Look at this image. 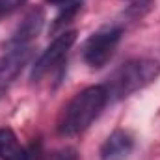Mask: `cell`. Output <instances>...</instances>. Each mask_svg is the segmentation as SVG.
<instances>
[{
	"instance_id": "ba28073f",
	"label": "cell",
	"mask_w": 160,
	"mask_h": 160,
	"mask_svg": "<svg viewBox=\"0 0 160 160\" xmlns=\"http://www.w3.org/2000/svg\"><path fill=\"white\" fill-rule=\"evenodd\" d=\"M0 158L2 160H30L28 151L19 143L11 128H0Z\"/></svg>"
},
{
	"instance_id": "3957f363",
	"label": "cell",
	"mask_w": 160,
	"mask_h": 160,
	"mask_svg": "<svg viewBox=\"0 0 160 160\" xmlns=\"http://www.w3.org/2000/svg\"><path fill=\"white\" fill-rule=\"evenodd\" d=\"M121 36H123V28L119 24H106L99 28L84 43V48H82L84 62L95 69L106 65L119 45Z\"/></svg>"
},
{
	"instance_id": "277c9868",
	"label": "cell",
	"mask_w": 160,
	"mask_h": 160,
	"mask_svg": "<svg viewBox=\"0 0 160 160\" xmlns=\"http://www.w3.org/2000/svg\"><path fill=\"white\" fill-rule=\"evenodd\" d=\"M75 41H77V30H63L60 36H56L54 41L43 50V54H41L39 58L36 60V63L32 65V75H30V78L34 80V82H38L41 77H45L48 71H52L65 56H67V52H69V48L75 45Z\"/></svg>"
},
{
	"instance_id": "30bf717a",
	"label": "cell",
	"mask_w": 160,
	"mask_h": 160,
	"mask_svg": "<svg viewBox=\"0 0 160 160\" xmlns=\"http://www.w3.org/2000/svg\"><path fill=\"white\" fill-rule=\"evenodd\" d=\"M22 4H26V0H0V19L6 15H11Z\"/></svg>"
},
{
	"instance_id": "5b68a950",
	"label": "cell",
	"mask_w": 160,
	"mask_h": 160,
	"mask_svg": "<svg viewBox=\"0 0 160 160\" xmlns=\"http://www.w3.org/2000/svg\"><path fill=\"white\" fill-rule=\"evenodd\" d=\"M32 58V47H15L6 48V52L0 56V99L6 95L9 86L15 78L22 73V69L28 65Z\"/></svg>"
},
{
	"instance_id": "52a82bcc",
	"label": "cell",
	"mask_w": 160,
	"mask_h": 160,
	"mask_svg": "<svg viewBox=\"0 0 160 160\" xmlns=\"http://www.w3.org/2000/svg\"><path fill=\"white\" fill-rule=\"evenodd\" d=\"M132 149H134V138L127 130L118 128L102 143L101 158L102 160H125L132 153Z\"/></svg>"
},
{
	"instance_id": "9c48e42d",
	"label": "cell",
	"mask_w": 160,
	"mask_h": 160,
	"mask_svg": "<svg viewBox=\"0 0 160 160\" xmlns=\"http://www.w3.org/2000/svg\"><path fill=\"white\" fill-rule=\"evenodd\" d=\"M80 4H75V6H69V8H63L62 11H60V15L54 19V24H52V32H58L60 28H63V24H67V22H71L73 19H75V15L80 11Z\"/></svg>"
},
{
	"instance_id": "8992f818",
	"label": "cell",
	"mask_w": 160,
	"mask_h": 160,
	"mask_svg": "<svg viewBox=\"0 0 160 160\" xmlns=\"http://www.w3.org/2000/svg\"><path fill=\"white\" fill-rule=\"evenodd\" d=\"M45 26V9L41 6H34L28 9L19 22V26L13 30L11 38L6 41V48H15V47H28L32 41L41 34Z\"/></svg>"
},
{
	"instance_id": "7c38bea8",
	"label": "cell",
	"mask_w": 160,
	"mask_h": 160,
	"mask_svg": "<svg viewBox=\"0 0 160 160\" xmlns=\"http://www.w3.org/2000/svg\"><path fill=\"white\" fill-rule=\"evenodd\" d=\"M50 6H56L60 9L63 8H69V6H75V4H80V0H47Z\"/></svg>"
},
{
	"instance_id": "8fae6325",
	"label": "cell",
	"mask_w": 160,
	"mask_h": 160,
	"mask_svg": "<svg viewBox=\"0 0 160 160\" xmlns=\"http://www.w3.org/2000/svg\"><path fill=\"white\" fill-rule=\"evenodd\" d=\"M47 160H78V153L73 147H65V149H60V151L52 153Z\"/></svg>"
},
{
	"instance_id": "7a4b0ae2",
	"label": "cell",
	"mask_w": 160,
	"mask_h": 160,
	"mask_svg": "<svg viewBox=\"0 0 160 160\" xmlns=\"http://www.w3.org/2000/svg\"><path fill=\"white\" fill-rule=\"evenodd\" d=\"M160 75V63L149 58L130 60L119 65L102 84L108 93V101H121L138 89H143Z\"/></svg>"
},
{
	"instance_id": "6da1fadb",
	"label": "cell",
	"mask_w": 160,
	"mask_h": 160,
	"mask_svg": "<svg viewBox=\"0 0 160 160\" xmlns=\"http://www.w3.org/2000/svg\"><path fill=\"white\" fill-rule=\"evenodd\" d=\"M108 104V93L104 86H89L78 91L60 112L56 123L60 136H77L84 132L101 116Z\"/></svg>"
}]
</instances>
